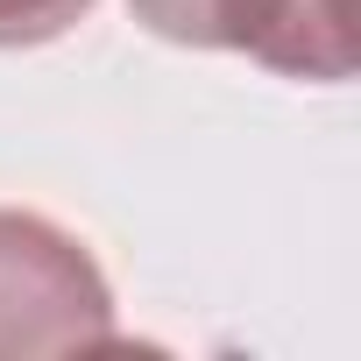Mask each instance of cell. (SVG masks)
Returning a JSON list of instances; mask_svg holds the SVG:
<instances>
[{
  "label": "cell",
  "instance_id": "obj_1",
  "mask_svg": "<svg viewBox=\"0 0 361 361\" xmlns=\"http://www.w3.org/2000/svg\"><path fill=\"white\" fill-rule=\"evenodd\" d=\"M114 340L99 262L43 213H0V354H85Z\"/></svg>",
  "mask_w": 361,
  "mask_h": 361
},
{
  "label": "cell",
  "instance_id": "obj_2",
  "mask_svg": "<svg viewBox=\"0 0 361 361\" xmlns=\"http://www.w3.org/2000/svg\"><path fill=\"white\" fill-rule=\"evenodd\" d=\"M135 22L163 43L192 50H241L283 78H347L354 36H347V0H128Z\"/></svg>",
  "mask_w": 361,
  "mask_h": 361
},
{
  "label": "cell",
  "instance_id": "obj_3",
  "mask_svg": "<svg viewBox=\"0 0 361 361\" xmlns=\"http://www.w3.org/2000/svg\"><path fill=\"white\" fill-rule=\"evenodd\" d=\"M92 15V0H0V50H29Z\"/></svg>",
  "mask_w": 361,
  "mask_h": 361
}]
</instances>
